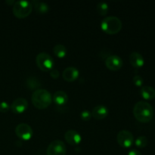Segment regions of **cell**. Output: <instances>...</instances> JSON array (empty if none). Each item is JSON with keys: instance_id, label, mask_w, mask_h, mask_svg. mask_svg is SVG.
I'll list each match as a JSON object with an SVG mask.
<instances>
[{"instance_id": "6da1fadb", "label": "cell", "mask_w": 155, "mask_h": 155, "mask_svg": "<svg viewBox=\"0 0 155 155\" xmlns=\"http://www.w3.org/2000/svg\"><path fill=\"white\" fill-rule=\"evenodd\" d=\"M133 115L141 123H148L154 117V110L149 103L141 101L136 103L133 107Z\"/></svg>"}, {"instance_id": "7a4b0ae2", "label": "cell", "mask_w": 155, "mask_h": 155, "mask_svg": "<svg viewBox=\"0 0 155 155\" xmlns=\"http://www.w3.org/2000/svg\"><path fill=\"white\" fill-rule=\"evenodd\" d=\"M31 101L37 109H45L52 102V96L51 93L45 89H37L33 92Z\"/></svg>"}, {"instance_id": "3957f363", "label": "cell", "mask_w": 155, "mask_h": 155, "mask_svg": "<svg viewBox=\"0 0 155 155\" xmlns=\"http://www.w3.org/2000/svg\"><path fill=\"white\" fill-rule=\"evenodd\" d=\"M101 28L107 34H116L122 29V22L120 18L115 16L106 17L101 21Z\"/></svg>"}, {"instance_id": "277c9868", "label": "cell", "mask_w": 155, "mask_h": 155, "mask_svg": "<svg viewBox=\"0 0 155 155\" xmlns=\"http://www.w3.org/2000/svg\"><path fill=\"white\" fill-rule=\"evenodd\" d=\"M33 5L27 1H17L13 5V14L19 19L25 18L31 14Z\"/></svg>"}, {"instance_id": "5b68a950", "label": "cell", "mask_w": 155, "mask_h": 155, "mask_svg": "<svg viewBox=\"0 0 155 155\" xmlns=\"http://www.w3.org/2000/svg\"><path fill=\"white\" fill-rule=\"evenodd\" d=\"M36 64L41 71L44 72L51 71L54 66L53 58L46 52L39 53L36 58Z\"/></svg>"}, {"instance_id": "8992f818", "label": "cell", "mask_w": 155, "mask_h": 155, "mask_svg": "<svg viewBox=\"0 0 155 155\" xmlns=\"http://www.w3.org/2000/svg\"><path fill=\"white\" fill-rule=\"evenodd\" d=\"M117 142L121 147L123 148H130L133 145L134 142V137L131 132L128 130H121L118 133L117 136Z\"/></svg>"}, {"instance_id": "52a82bcc", "label": "cell", "mask_w": 155, "mask_h": 155, "mask_svg": "<svg viewBox=\"0 0 155 155\" xmlns=\"http://www.w3.org/2000/svg\"><path fill=\"white\" fill-rule=\"evenodd\" d=\"M46 154L47 155H65L66 154L65 144L58 139L54 140L48 146Z\"/></svg>"}, {"instance_id": "ba28073f", "label": "cell", "mask_w": 155, "mask_h": 155, "mask_svg": "<svg viewBox=\"0 0 155 155\" xmlns=\"http://www.w3.org/2000/svg\"><path fill=\"white\" fill-rule=\"evenodd\" d=\"M15 134L19 139L24 141L30 140L33 135L31 127L27 124H20L15 128Z\"/></svg>"}, {"instance_id": "9c48e42d", "label": "cell", "mask_w": 155, "mask_h": 155, "mask_svg": "<svg viewBox=\"0 0 155 155\" xmlns=\"http://www.w3.org/2000/svg\"><path fill=\"white\" fill-rule=\"evenodd\" d=\"M122 58L118 55H110L106 58L105 65L107 68L113 71H117L123 67Z\"/></svg>"}, {"instance_id": "30bf717a", "label": "cell", "mask_w": 155, "mask_h": 155, "mask_svg": "<svg viewBox=\"0 0 155 155\" xmlns=\"http://www.w3.org/2000/svg\"><path fill=\"white\" fill-rule=\"evenodd\" d=\"M28 107V102L24 98H16L11 105V110L16 114H20L25 111Z\"/></svg>"}, {"instance_id": "8fae6325", "label": "cell", "mask_w": 155, "mask_h": 155, "mask_svg": "<svg viewBox=\"0 0 155 155\" xmlns=\"http://www.w3.org/2000/svg\"><path fill=\"white\" fill-rule=\"evenodd\" d=\"M64 139L69 145L75 146L80 143L82 138L78 132L76 130H70L65 133Z\"/></svg>"}, {"instance_id": "7c38bea8", "label": "cell", "mask_w": 155, "mask_h": 155, "mask_svg": "<svg viewBox=\"0 0 155 155\" xmlns=\"http://www.w3.org/2000/svg\"><path fill=\"white\" fill-rule=\"evenodd\" d=\"M79 71L74 67H68L63 71V78L65 81L74 82L78 78Z\"/></svg>"}, {"instance_id": "4fadbf2b", "label": "cell", "mask_w": 155, "mask_h": 155, "mask_svg": "<svg viewBox=\"0 0 155 155\" xmlns=\"http://www.w3.org/2000/svg\"><path fill=\"white\" fill-rule=\"evenodd\" d=\"M130 62L135 68H141L145 64V60L140 53L137 51L132 52L130 55Z\"/></svg>"}, {"instance_id": "5bb4252c", "label": "cell", "mask_w": 155, "mask_h": 155, "mask_svg": "<svg viewBox=\"0 0 155 155\" xmlns=\"http://www.w3.org/2000/svg\"><path fill=\"white\" fill-rule=\"evenodd\" d=\"M108 114V110L104 105H98L93 108L92 111V117L97 120L104 119Z\"/></svg>"}, {"instance_id": "9a60e30c", "label": "cell", "mask_w": 155, "mask_h": 155, "mask_svg": "<svg viewBox=\"0 0 155 155\" xmlns=\"http://www.w3.org/2000/svg\"><path fill=\"white\" fill-rule=\"evenodd\" d=\"M52 100L58 105H64L68 101V94L61 90L57 91L54 93L52 97Z\"/></svg>"}, {"instance_id": "2e32d148", "label": "cell", "mask_w": 155, "mask_h": 155, "mask_svg": "<svg viewBox=\"0 0 155 155\" xmlns=\"http://www.w3.org/2000/svg\"><path fill=\"white\" fill-rule=\"evenodd\" d=\"M141 95L145 100H153L155 98V89L149 86H144L141 88Z\"/></svg>"}, {"instance_id": "e0dca14e", "label": "cell", "mask_w": 155, "mask_h": 155, "mask_svg": "<svg viewBox=\"0 0 155 155\" xmlns=\"http://www.w3.org/2000/svg\"><path fill=\"white\" fill-rule=\"evenodd\" d=\"M33 7L35 8V10L39 14H45L48 12V4L43 2L38 1V0H33L31 2Z\"/></svg>"}, {"instance_id": "ac0fdd59", "label": "cell", "mask_w": 155, "mask_h": 155, "mask_svg": "<svg viewBox=\"0 0 155 155\" xmlns=\"http://www.w3.org/2000/svg\"><path fill=\"white\" fill-rule=\"evenodd\" d=\"M53 52L55 54V56H57L58 58H62L65 57L67 54V48L64 45H61V44H58L53 48Z\"/></svg>"}, {"instance_id": "d6986e66", "label": "cell", "mask_w": 155, "mask_h": 155, "mask_svg": "<svg viewBox=\"0 0 155 155\" xmlns=\"http://www.w3.org/2000/svg\"><path fill=\"white\" fill-rule=\"evenodd\" d=\"M97 12H98L100 15H106L107 14V12H108V5L105 2H99L98 5H97Z\"/></svg>"}, {"instance_id": "ffe728a7", "label": "cell", "mask_w": 155, "mask_h": 155, "mask_svg": "<svg viewBox=\"0 0 155 155\" xmlns=\"http://www.w3.org/2000/svg\"><path fill=\"white\" fill-rule=\"evenodd\" d=\"M136 147L139 148H145L148 145V139H147L146 136H139L137 139H136V142H135Z\"/></svg>"}, {"instance_id": "44dd1931", "label": "cell", "mask_w": 155, "mask_h": 155, "mask_svg": "<svg viewBox=\"0 0 155 155\" xmlns=\"http://www.w3.org/2000/svg\"><path fill=\"white\" fill-rule=\"evenodd\" d=\"M27 85L30 89H35L39 87V86H40V83H39L37 79L33 77V78H29L27 80Z\"/></svg>"}, {"instance_id": "7402d4cb", "label": "cell", "mask_w": 155, "mask_h": 155, "mask_svg": "<svg viewBox=\"0 0 155 155\" xmlns=\"http://www.w3.org/2000/svg\"><path fill=\"white\" fill-rule=\"evenodd\" d=\"M133 83L135 84V86H138V87H142V86H143L144 80L141 76H139V75L135 76L133 79Z\"/></svg>"}, {"instance_id": "603a6c76", "label": "cell", "mask_w": 155, "mask_h": 155, "mask_svg": "<svg viewBox=\"0 0 155 155\" xmlns=\"http://www.w3.org/2000/svg\"><path fill=\"white\" fill-rule=\"evenodd\" d=\"M11 109V106L6 101L0 102V112L1 113H6Z\"/></svg>"}, {"instance_id": "cb8c5ba5", "label": "cell", "mask_w": 155, "mask_h": 155, "mask_svg": "<svg viewBox=\"0 0 155 155\" xmlns=\"http://www.w3.org/2000/svg\"><path fill=\"white\" fill-rule=\"evenodd\" d=\"M80 117H81V119L83 120L89 121L92 117V113H90L89 110H83L80 114Z\"/></svg>"}, {"instance_id": "d4e9b609", "label": "cell", "mask_w": 155, "mask_h": 155, "mask_svg": "<svg viewBox=\"0 0 155 155\" xmlns=\"http://www.w3.org/2000/svg\"><path fill=\"white\" fill-rule=\"evenodd\" d=\"M50 76H51L53 79L56 80V79L58 78L59 76H60V73H59V71H58V70L52 69L50 71Z\"/></svg>"}, {"instance_id": "484cf974", "label": "cell", "mask_w": 155, "mask_h": 155, "mask_svg": "<svg viewBox=\"0 0 155 155\" xmlns=\"http://www.w3.org/2000/svg\"><path fill=\"white\" fill-rule=\"evenodd\" d=\"M128 155H142V153H141L140 151H138V150L133 149V150H131V151L128 153Z\"/></svg>"}, {"instance_id": "4316f807", "label": "cell", "mask_w": 155, "mask_h": 155, "mask_svg": "<svg viewBox=\"0 0 155 155\" xmlns=\"http://www.w3.org/2000/svg\"><path fill=\"white\" fill-rule=\"evenodd\" d=\"M5 2L7 3L8 5H14L15 3V1H13V0H12V1H9V0H7V1H5Z\"/></svg>"}]
</instances>
